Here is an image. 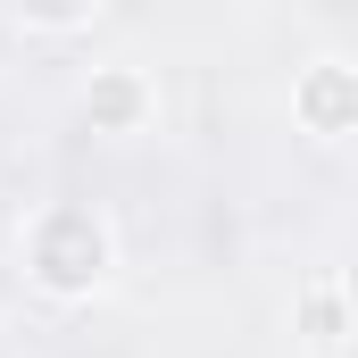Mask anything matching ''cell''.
<instances>
[{
	"label": "cell",
	"instance_id": "3957f363",
	"mask_svg": "<svg viewBox=\"0 0 358 358\" xmlns=\"http://www.w3.org/2000/svg\"><path fill=\"white\" fill-rule=\"evenodd\" d=\"M292 117H300V134L342 142V134L358 125V67H350V59H317V67H300V76H292Z\"/></svg>",
	"mask_w": 358,
	"mask_h": 358
},
{
	"label": "cell",
	"instance_id": "277c9868",
	"mask_svg": "<svg viewBox=\"0 0 358 358\" xmlns=\"http://www.w3.org/2000/svg\"><path fill=\"white\" fill-rule=\"evenodd\" d=\"M300 325H308V342H342V334H350V308H342V275H317V283L300 292Z\"/></svg>",
	"mask_w": 358,
	"mask_h": 358
},
{
	"label": "cell",
	"instance_id": "7a4b0ae2",
	"mask_svg": "<svg viewBox=\"0 0 358 358\" xmlns=\"http://www.w3.org/2000/svg\"><path fill=\"white\" fill-rule=\"evenodd\" d=\"M84 125H92V134H108V142L150 134V125H159V84H150L142 67H92V84H84Z\"/></svg>",
	"mask_w": 358,
	"mask_h": 358
},
{
	"label": "cell",
	"instance_id": "6da1fadb",
	"mask_svg": "<svg viewBox=\"0 0 358 358\" xmlns=\"http://www.w3.org/2000/svg\"><path fill=\"white\" fill-rule=\"evenodd\" d=\"M17 259H25V283L42 300L76 308V300H92L117 275V225L92 200H42L25 217V234H17Z\"/></svg>",
	"mask_w": 358,
	"mask_h": 358
}]
</instances>
